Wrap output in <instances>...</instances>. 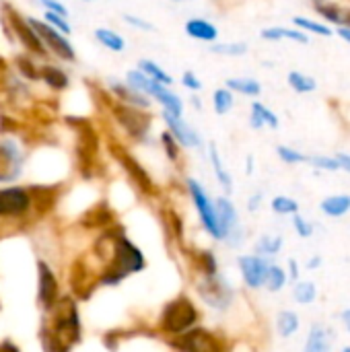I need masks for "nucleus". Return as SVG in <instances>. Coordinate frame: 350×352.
<instances>
[{
	"mask_svg": "<svg viewBox=\"0 0 350 352\" xmlns=\"http://www.w3.org/2000/svg\"><path fill=\"white\" fill-rule=\"evenodd\" d=\"M320 266H322V256L311 258V260H309V264H307V268H311V270H316V268H320Z\"/></svg>",
	"mask_w": 350,
	"mask_h": 352,
	"instance_id": "obj_49",
	"label": "nucleus"
},
{
	"mask_svg": "<svg viewBox=\"0 0 350 352\" xmlns=\"http://www.w3.org/2000/svg\"><path fill=\"white\" fill-rule=\"evenodd\" d=\"M161 144H163V148H165V153H167V157L171 159V161H177V157H179V144H177V140L165 130L163 134H161Z\"/></svg>",
	"mask_w": 350,
	"mask_h": 352,
	"instance_id": "obj_43",
	"label": "nucleus"
},
{
	"mask_svg": "<svg viewBox=\"0 0 350 352\" xmlns=\"http://www.w3.org/2000/svg\"><path fill=\"white\" fill-rule=\"evenodd\" d=\"M342 352H350V346H344V349H342Z\"/></svg>",
	"mask_w": 350,
	"mask_h": 352,
	"instance_id": "obj_54",
	"label": "nucleus"
},
{
	"mask_svg": "<svg viewBox=\"0 0 350 352\" xmlns=\"http://www.w3.org/2000/svg\"><path fill=\"white\" fill-rule=\"evenodd\" d=\"M37 4H39L43 10L56 12V14H60V16H64V19H68V16H70L68 6H66V4H62L60 0H37Z\"/></svg>",
	"mask_w": 350,
	"mask_h": 352,
	"instance_id": "obj_45",
	"label": "nucleus"
},
{
	"mask_svg": "<svg viewBox=\"0 0 350 352\" xmlns=\"http://www.w3.org/2000/svg\"><path fill=\"white\" fill-rule=\"evenodd\" d=\"M314 8L334 25H342V8L332 0H314Z\"/></svg>",
	"mask_w": 350,
	"mask_h": 352,
	"instance_id": "obj_31",
	"label": "nucleus"
},
{
	"mask_svg": "<svg viewBox=\"0 0 350 352\" xmlns=\"http://www.w3.org/2000/svg\"><path fill=\"white\" fill-rule=\"evenodd\" d=\"M184 2H194V0H184Z\"/></svg>",
	"mask_w": 350,
	"mask_h": 352,
	"instance_id": "obj_56",
	"label": "nucleus"
},
{
	"mask_svg": "<svg viewBox=\"0 0 350 352\" xmlns=\"http://www.w3.org/2000/svg\"><path fill=\"white\" fill-rule=\"evenodd\" d=\"M41 19H43L50 27H54L56 31H60L62 35H66V37L72 35V25H70L68 19H64V16H60V14H56V12H50V10H43V12H41Z\"/></svg>",
	"mask_w": 350,
	"mask_h": 352,
	"instance_id": "obj_37",
	"label": "nucleus"
},
{
	"mask_svg": "<svg viewBox=\"0 0 350 352\" xmlns=\"http://www.w3.org/2000/svg\"><path fill=\"white\" fill-rule=\"evenodd\" d=\"M239 268H241V276H243L245 285L250 289H260L266 283L270 264L262 256H243V258H239Z\"/></svg>",
	"mask_w": 350,
	"mask_h": 352,
	"instance_id": "obj_9",
	"label": "nucleus"
},
{
	"mask_svg": "<svg viewBox=\"0 0 350 352\" xmlns=\"http://www.w3.org/2000/svg\"><path fill=\"white\" fill-rule=\"evenodd\" d=\"M340 27H350V10H342V25Z\"/></svg>",
	"mask_w": 350,
	"mask_h": 352,
	"instance_id": "obj_52",
	"label": "nucleus"
},
{
	"mask_svg": "<svg viewBox=\"0 0 350 352\" xmlns=\"http://www.w3.org/2000/svg\"><path fill=\"white\" fill-rule=\"evenodd\" d=\"M2 23H4V29H6V35L10 41H17L25 54L33 56V58H50L47 50L43 47L39 35L33 31V27L29 25V19L25 14H21L12 4L4 2L2 4Z\"/></svg>",
	"mask_w": 350,
	"mask_h": 352,
	"instance_id": "obj_1",
	"label": "nucleus"
},
{
	"mask_svg": "<svg viewBox=\"0 0 350 352\" xmlns=\"http://www.w3.org/2000/svg\"><path fill=\"white\" fill-rule=\"evenodd\" d=\"M171 2H184V0H171Z\"/></svg>",
	"mask_w": 350,
	"mask_h": 352,
	"instance_id": "obj_55",
	"label": "nucleus"
},
{
	"mask_svg": "<svg viewBox=\"0 0 350 352\" xmlns=\"http://www.w3.org/2000/svg\"><path fill=\"white\" fill-rule=\"evenodd\" d=\"M163 113V120L167 124V132L177 140L179 146H186V148H196L202 144V136L198 134V130L194 126H190L184 118H175L167 111H161Z\"/></svg>",
	"mask_w": 350,
	"mask_h": 352,
	"instance_id": "obj_8",
	"label": "nucleus"
},
{
	"mask_svg": "<svg viewBox=\"0 0 350 352\" xmlns=\"http://www.w3.org/2000/svg\"><path fill=\"white\" fill-rule=\"evenodd\" d=\"M29 25L33 27V31L39 35L43 47L47 50L50 56H54L56 60L64 62V64H76L78 56H76V47L70 41V37L62 35L60 31H56L54 27H50L41 16H27Z\"/></svg>",
	"mask_w": 350,
	"mask_h": 352,
	"instance_id": "obj_2",
	"label": "nucleus"
},
{
	"mask_svg": "<svg viewBox=\"0 0 350 352\" xmlns=\"http://www.w3.org/2000/svg\"><path fill=\"white\" fill-rule=\"evenodd\" d=\"M260 200H262V196H260V194H258V196H254V198L250 200V208H252V210H256V208L260 206Z\"/></svg>",
	"mask_w": 350,
	"mask_h": 352,
	"instance_id": "obj_51",
	"label": "nucleus"
},
{
	"mask_svg": "<svg viewBox=\"0 0 350 352\" xmlns=\"http://www.w3.org/2000/svg\"><path fill=\"white\" fill-rule=\"evenodd\" d=\"M12 62H14L17 74H19L23 80H27V82H39V66H41V64H37V58H33V56L21 52V54L14 56Z\"/></svg>",
	"mask_w": 350,
	"mask_h": 352,
	"instance_id": "obj_22",
	"label": "nucleus"
},
{
	"mask_svg": "<svg viewBox=\"0 0 350 352\" xmlns=\"http://www.w3.org/2000/svg\"><path fill=\"white\" fill-rule=\"evenodd\" d=\"M260 37L266 41H297V43H309V37L301 29H291V27H264L260 31Z\"/></svg>",
	"mask_w": 350,
	"mask_h": 352,
	"instance_id": "obj_20",
	"label": "nucleus"
},
{
	"mask_svg": "<svg viewBox=\"0 0 350 352\" xmlns=\"http://www.w3.org/2000/svg\"><path fill=\"white\" fill-rule=\"evenodd\" d=\"M184 31L190 39H196V41H202V43H215L219 41V27L208 21V19H202V16H192L186 21L184 25Z\"/></svg>",
	"mask_w": 350,
	"mask_h": 352,
	"instance_id": "obj_14",
	"label": "nucleus"
},
{
	"mask_svg": "<svg viewBox=\"0 0 350 352\" xmlns=\"http://www.w3.org/2000/svg\"><path fill=\"white\" fill-rule=\"evenodd\" d=\"M250 126L254 130H262V128L276 130L281 126V122H278V116L270 107H266L260 101H254L252 103V111H250Z\"/></svg>",
	"mask_w": 350,
	"mask_h": 352,
	"instance_id": "obj_17",
	"label": "nucleus"
},
{
	"mask_svg": "<svg viewBox=\"0 0 350 352\" xmlns=\"http://www.w3.org/2000/svg\"><path fill=\"white\" fill-rule=\"evenodd\" d=\"M281 248H283V237H278V235H264L260 241H258V245H256V252H258V256H276L278 252H281Z\"/></svg>",
	"mask_w": 350,
	"mask_h": 352,
	"instance_id": "obj_36",
	"label": "nucleus"
},
{
	"mask_svg": "<svg viewBox=\"0 0 350 352\" xmlns=\"http://www.w3.org/2000/svg\"><path fill=\"white\" fill-rule=\"evenodd\" d=\"M287 82L289 87L295 91V93H314L318 89V82L314 76L305 74V72H299V70H291L289 76H287Z\"/></svg>",
	"mask_w": 350,
	"mask_h": 352,
	"instance_id": "obj_27",
	"label": "nucleus"
},
{
	"mask_svg": "<svg viewBox=\"0 0 350 352\" xmlns=\"http://www.w3.org/2000/svg\"><path fill=\"white\" fill-rule=\"evenodd\" d=\"M188 186H190L192 198H194V202H196V208H198V212H200V217H202L204 227L208 229V233H210L212 237L223 239V229H221V223H219V217H217V208H215V204L208 200L206 192L202 190V186H200L196 179H190V182H188Z\"/></svg>",
	"mask_w": 350,
	"mask_h": 352,
	"instance_id": "obj_5",
	"label": "nucleus"
},
{
	"mask_svg": "<svg viewBox=\"0 0 350 352\" xmlns=\"http://www.w3.org/2000/svg\"><path fill=\"white\" fill-rule=\"evenodd\" d=\"M179 82H182V87H184V89H188V91H190V93H194V95H196V93H200V91H202V87H204V85H202V80H200V76H198L194 70H184V72H182V76H179Z\"/></svg>",
	"mask_w": 350,
	"mask_h": 352,
	"instance_id": "obj_41",
	"label": "nucleus"
},
{
	"mask_svg": "<svg viewBox=\"0 0 350 352\" xmlns=\"http://www.w3.org/2000/svg\"><path fill=\"white\" fill-rule=\"evenodd\" d=\"M309 165H314L316 169H324V171H338V163L334 157L328 155H309Z\"/></svg>",
	"mask_w": 350,
	"mask_h": 352,
	"instance_id": "obj_42",
	"label": "nucleus"
},
{
	"mask_svg": "<svg viewBox=\"0 0 350 352\" xmlns=\"http://www.w3.org/2000/svg\"><path fill=\"white\" fill-rule=\"evenodd\" d=\"M39 299L45 307H52L56 301V278L45 268V264H41V270H39Z\"/></svg>",
	"mask_w": 350,
	"mask_h": 352,
	"instance_id": "obj_25",
	"label": "nucleus"
},
{
	"mask_svg": "<svg viewBox=\"0 0 350 352\" xmlns=\"http://www.w3.org/2000/svg\"><path fill=\"white\" fill-rule=\"evenodd\" d=\"M210 54H217V56H225V58H239V56H245L250 52L248 43L245 41H215L210 43L208 47Z\"/></svg>",
	"mask_w": 350,
	"mask_h": 352,
	"instance_id": "obj_26",
	"label": "nucleus"
},
{
	"mask_svg": "<svg viewBox=\"0 0 350 352\" xmlns=\"http://www.w3.org/2000/svg\"><path fill=\"white\" fill-rule=\"evenodd\" d=\"M142 266H144V260H142V254L138 252V248H134L126 239H120L116 245V260L109 266V274L105 276V283H118L126 274L142 270Z\"/></svg>",
	"mask_w": 350,
	"mask_h": 352,
	"instance_id": "obj_4",
	"label": "nucleus"
},
{
	"mask_svg": "<svg viewBox=\"0 0 350 352\" xmlns=\"http://www.w3.org/2000/svg\"><path fill=\"white\" fill-rule=\"evenodd\" d=\"M332 349V340H330V332L326 326L316 324L309 330V336L305 340L303 352H330Z\"/></svg>",
	"mask_w": 350,
	"mask_h": 352,
	"instance_id": "obj_21",
	"label": "nucleus"
},
{
	"mask_svg": "<svg viewBox=\"0 0 350 352\" xmlns=\"http://www.w3.org/2000/svg\"><path fill=\"white\" fill-rule=\"evenodd\" d=\"M194 322H196V309L192 307L190 301L179 299V301H173V303H169L165 307V314H163V326H165V330L177 334V332L188 330Z\"/></svg>",
	"mask_w": 350,
	"mask_h": 352,
	"instance_id": "obj_6",
	"label": "nucleus"
},
{
	"mask_svg": "<svg viewBox=\"0 0 350 352\" xmlns=\"http://www.w3.org/2000/svg\"><path fill=\"white\" fill-rule=\"evenodd\" d=\"M340 318H342V324H344V328L349 330L350 334V309H344V311L340 314Z\"/></svg>",
	"mask_w": 350,
	"mask_h": 352,
	"instance_id": "obj_50",
	"label": "nucleus"
},
{
	"mask_svg": "<svg viewBox=\"0 0 350 352\" xmlns=\"http://www.w3.org/2000/svg\"><path fill=\"white\" fill-rule=\"evenodd\" d=\"M334 159H336V163H338V167H340V169H344L347 173H350V155L349 153H338V155H334Z\"/></svg>",
	"mask_w": 350,
	"mask_h": 352,
	"instance_id": "obj_46",
	"label": "nucleus"
},
{
	"mask_svg": "<svg viewBox=\"0 0 350 352\" xmlns=\"http://www.w3.org/2000/svg\"><path fill=\"white\" fill-rule=\"evenodd\" d=\"M293 297L299 305H311L318 297V289L314 283H305V280H299L293 289Z\"/></svg>",
	"mask_w": 350,
	"mask_h": 352,
	"instance_id": "obj_32",
	"label": "nucleus"
},
{
	"mask_svg": "<svg viewBox=\"0 0 350 352\" xmlns=\"http://www.w3.org/2000/svg\"><path fill=\"white\" fill-rule=\"evenodd\" d=\"M320 210L332 219H340L350 210V196L349 194H334L328 196L320 202Z\"/></svg>",
	"mask_w": 350,
	"mask_h": 352,
	"instance_id": "obj_24",
	"label": "nucleus"
},
{
	"mask_svg": "<svg viewBox=\"0 0 350 352\" xmlns=\"http://www.w3.org/2000/svg\"><path fill=\"white\" fill-rule=\"evenodd\" d=\"M182 351L184 352H221L219 342L206 334V332H192L184 336L182 340Z\"/></svg>",
	"mask_w": 350,
	"mask_h": 352,
	"instance_id": "obj_18",
	"label": "nucleus"
},
{
	"mask_svg": "<svg viewBox=\"0 0 350 352\" xmlns=\"http://www.w3.org/2000/svg\"><path fill=\"white\" fill-rule=\"evenodd\" d=\"M111 113L116 118V122L134 138L142 140L151 126H153V116L149 113V109H138V107H130V105H124V103H113L111 105Z\"/></svg>",
	"mask_w": 350,
	"mask_h": 352,
	"instance_id": "obj_3",
	"label": "nucleus"
},
{
	"mask_svg": "<svg viewBox=\"0 0 350 352\" xmlns=\"http://www.w3.org/2000/svg\"><path fill=\"white\" fill-rule=\"evenodd\" d=\"M293 227H295L297 235L303 237V239H309V237L314 235V225H311L309 221H305L299 212L293 214Z\"/></svg>",
	"mask_w": 350,
	"mask_h": 352,
	"instance_id": "obj_44",
	"label": "nucleus"
},
{
	"mask_svg": "<svg viewBox=\"0 0 350 352\" xmlns=\"http://www.w3.org/2000/svg\"><path fill=\"white\" fill-rule=\"evenodd\" d=\"M31 198L23 188H8L0 190V217L21 214L29 208Z\"/></svg>",
	"mask_w": 350,
	"mask_h": 352,
	"instance_id": "obj_13",
	"label": "nucleus"
},
{
	"mask_svg": "<svg viewBox=\"0 0 350 352\" xmlns=\"http://www.w3.org/2000/svg\"><path fill=\"white\" fill-rule=\"evenodd\" d=\"M272 210L276 214H297L299 212V202L289 196H276L272 200Z\"/></svg>",
	"mask_w": 350,
	"mask_h": 352,
	"instance_id": "obj_40",
	"label": "nucleus"
},
{
	"mask_svg": "<svg viewBox=\"0 0 350 352\" xmlns=\"http://www.w3.org/2000/svg\"><path fill=\"white\" fill-rule=\"evenodd\" d=\"M122 21H124L128 27H132L134 31H140V33H153V31H157L155 23H151L149 19H144V16H140V14L124 12V14H122Z\"/></svg>",
	"mask_w": 350,
	"mask_h": 352,
	"instance_id": "obj_38",
	"label": "nucleus"
},
{
	"mask_svg": "<svg viewBox=\"0 0 350 352\" xmlns=\"http://www.w3.org/2000/svg\"><path fill=\"white\" fill-rule=\"evenodd\" d=\"M344 41H349L350 43V27H338V31H336Z\"/></svg>",
	"mask_w": 350,
	"mask_h": 352,
	"instance_id": "obj_48",
	"label": "nucleus"
},
{
	"mask_svg": "<svg viewBox=\"0 0 350 352\" xmlns=\"http://www.w3.org/2000/svg\"><path fill=\"white\" fill-rule=\"evenodd\" d=\"M235 107V93H231L227 87H221L212 93V109L217 116H227Z\"/></svg>",
	"mask_w": 350,
	"mask_h": 352,
	"instance_id": "obj_28",
	"label": "nucleus"
},
{
	"mask_svg": "<svg viewBox=\"0 0 350 352\" xmlns=\"http://www.w3.org/2000/svg\"><path fill=\"white\" fill-rule=\"evenodd\" d=\"M136 68H138L140 72H144L151 80H155V82H159V85H163V87H173V85H175V78H173L157 60H153V58H140V60L136 62Z\"/></svg>",
	"mask_w": 350,
	"mask_h": 352,
	"instance_id": "obj_19",
	"label": "nucleus"
},
{
	"mask_svg": "<svg viewBox=\"0 0 350 352\" xmlns=\"http://www.w3.org/2000/svg\"><path fill=\"white\" fill-rule=\"evenodd\" d=\"M208 153H210V161H212V167H215L217 179H219L227 190H231L233 182H231V175L227 173V169H225V165H223V161H221V155H219V151H217V144H212V142H210Z\"/></svg>",
	"mask_w": 350,
	"mask_h": 352,
	"instance_id": "obj_33",
	"label": "nucleus"
},
{
	"mask_svg": "<svg viewBox=\"0 0 350 352\" xmlns=\"http://www.w3.org/2000/svg\"><path fill=\"white\" fill-rule=\"evenodd\" d=\"M39 82H43L54 93H62V91L70 89L68 72L62 66L52 64V62H41V66H39Z\"/></svg>",
	"mask_w": 350,
	"mask_h": 352,
	"instance_id": "obj_15",
	"label": "nucleus"
},
{
	"mask_svg": "<svg viewBox=\"0 0 350 352\" xmlns=\"http://www.w3.org/2000/svg\"><path fill=\"white\" fill-rule=\"evenodd\" d=\"M146 97H149L153 103H159L163 111H167V113H171V116H175V118H184V107H186V103H184V99H182L171 87H163V85L155 82V85L151 87V91H149Z\"/></svg>",
	"mask_w": 350,
	"mask_h": 352,
	"instance_id": "obj_10",
	"label": "nucleus"
},
{
	"mask_svg": "<svg viewBox=\"0 0 350 352\" xmlns=\"http://www.w3.org/2000/svg\"><path fill=\"white\" fill-rule=\"evenodd\" d=\"M0 352H19V351H17L12 344H2V346H0Z\"/></svg>",
	"mask_w": 350,
	"mask_h": 352,
	"instance_id": "obj_53",
	"label": "nucleus"
},
{
	"mask_svg": "<svg viewBox=\"0 0 350 352\" xmlns=\"http://www.w3.org/2000/svg\"><path fill=\"white\" fill-rule=\"evenodd\" d=\"M107 91L118 103H124V105H130V107L151 109V105H153V101L146 95L134 91L124 78H107Z\"/></svg>",
	"mask_w": 350,
	"mask_h": 352,
	"instance_id": "obj_7",
	"label": "nucleus"
},
{
	"mask_svg": "<svg viewBox=\"0 0 350 352\" xmlns=\"http://www.w3.org/2000/svg\"><path fill=\"white\" fill-rule=\"evenodd\" d=\"M215 208H217V217H219V223L223 229V237H235V243H239L241 229H239V219H237L235 206L227 198H219Z\"/></svg>",
	"mask_w": 350,
	"mask_h": 352,
	"instance_id": "obj_12",
	"label": "nucleus"
},
{
	"mask_svg": "<svg viewBox=\"0 0 350 352\" xmlns=\"http://www.w3.org/2000/svg\"><path fill=\"white\" fill-rule=\"evenodd\" d=\"M289 270H291V278H293V280H299V266H297V260H289Z\"/></svg>",
	"mask_w": 350,
	"mask_h": 352,
	"instance_id": "obj_47",
	"label": "nucleus"
},
{
	"mask_svg": "<svg viewBox=\"0 0 350 352\" xmlns=\"http://www.w3.org/2000/svg\"><path fill=\"white\" fill-rule=\"evenodd\" d=\"M83 2H91V0H83Z\"/></svg>",
	"mask_w": 350,
	"mask_h": 352,
	"instance_id": "obj_57",
	"label": "nucleus"
},
{
	"mask_svg": "<svg viewBox=\"0 0 350 352\" xmlns=\"http://www.w3.org/2000/svg\"><path fill=\"white\" fill-rule=\"evenodd\" d=\"M225 87L231 93H239V95H245V97H260L262 95L260 80L252 78V76H231V78L225 80Z\"/></svg>",
	"mask_w": 350,
	"mask_h": 352,
	"instance_id": "obj_23",
	"label": "nucleus"
},
{
	"mask_svg": "<svg viewBox=\"0 0 350 352\" xmlns=\"http://www.w3.org/2000/svg\"><path fill=\"white\" fill-rule=\"evenodd\" d=\"M293 25H295L297 29H301L303 33H305V31H311V33L324 35V37H330V35H332V29H330V27H326L324 23L305 19V16H295V19H293Z\"/></svg>",
	"mask_w": 350,
	"mask_h": 352,
	"instance_id": "obj_34",
	"label": "nucleus"
},
{
	"mask_svg": "<svg viewBox=\"0 0 350 352\" xmlns=\"http://www.w3.org/2000/svg\"><path fill=\"white\" fill-rule=\"evenodd\" d=\"M93 37L101 47H105L111 54H124L126 52V45H128L126 37L122 33H118L116 29H111V27H97L93 31Z\"/></svg>",
	"mask_w": 350,
	"mask_h": 352,
	"instance_id": "obj_16",
	"label": "nucleus"
},
{
	"mask_svg": "<svg viewBox=\"0 0 350 352\" xmlns=\"http://www.w3.org/2000/svg\"><path fill=\"white\" fill-rule=\"evenodd\" d=\"M285 283H287V272H285L281 266L270 264L268 274H266V283H264V285H266L272 293H278V291L285 287Z\"/></svg>",
	"mask_w": 350,
	"mask_h": 352,
	"instance_id": "obj_39",
	"label": "nucleus"
},
{
	"mask_svg": "<svg viewBox=\"0 0 350 352\" xmlns=\"http://www.w3.org/2000/svg\"><path fill=\"white\" fill-rule=\"evenodd\" d=\"M23 157L12 140H0V182H10L21 173Z\"/></svg>",
	"mask_w": 350,
	"mask_h": 352,
	"instance_id": "obj_11",
	"label": "nucleus"
},
{
	"mask_svg": "<svg viewBox=\"0 0 350 352\" xmlns=\"http://www.w3.org/2000/svg\"><path fill=\"white\" fill-rule=\"evenodd\" d=\"M118 155H120V161H122V165L130 171V175L132 177H136V182L138 184H142L144 186V190H151L153 188V184H151V179L146 177V173H144V169L128 155V153H124V151H118Z\"/></svg>",
	"mask_w": 350,
	"mask_h": 352,
	"instance_id": "obj_30",
	"label": "nucleus"
},
{
	"mask_svg": "<svg viewBox=\"0 0 350 352\" xmlns=\"http://www.w3.org/2000/svg\"><path fill=\"white\" fill-rule=\"evenodd\" d=\"M276 155H278V157H281V161H283V163H287V165L309 163V155H305V153H301V151H297V148H293V146H285V144H281V146H276Z\"/></svg>",
	"mask_w": 350,
	"mask_h": 352,
	"instance_id": "obj_35",
	"label": "nucleus"
},
{
	"mask_svg": "<svg viewBox=\"0 0 350 352\" xmlns=\"http://www.w3.org/2000/svg\"><path fill=\"white\" fill-rule=\"evenodd\" d=\"M276 330L283 338H291L299 330V316L295 311H281L276 318Z\"/></svg>",
	"mask_w": 350,
	"mask_h": 352,
	"instance_id": "obj_29",
	"label": "nucleus"
}]
</instances>
